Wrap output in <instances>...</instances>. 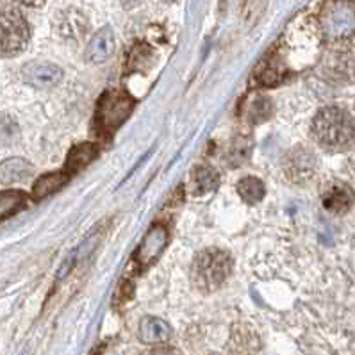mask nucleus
<instances>
[{
	"instance_id": "20",
	"label": "nucleus",
	"mask_w": 355,
	"mask_h": 355,
	"mask_svg": "<svg viewBox=\"0 0 355 355\" xmlns=\"http://www.w3.org/2000/svg\"><path fill=\"white\" fill-rule=\"evenodd\" d=\"M18 4L27 6V8H40V6L45 4V0H15Z\"/></svg>"
},
{
	"instance_id": "2",
	"label": "nucleus",
	"mask_w": 355,
	"mask_h": 355,
	"mask_svg": "<svg viewBox=\"0 0 355 355\" xmlns=\"http://www.w3.org/2000/svg\"><path fill=\"white\" fill-rule=\"evenodd\" d=\"M232 272V259L223 250L209 248L195 257L191 264V280L200 291L211 293L222 288Z\"/></svg>"
},
{
	"instance_id": "11",
	"label": "nucleus",
	"mask_w": 355,
	"mask_h": 355,
	"mask_svg": "<svg viewBox=\"0 0 355 355\" xmlns=\"http://www.w3.org/2000/svg\"><path fill=\"white\" fill-rule=\"evenodd\" d=\"M96 154H98V145H95V143H83V145L76 146L70 152V155H68L64 171L70 177L76 175V173H79L80 170H84V168L92 163L93 159L96 157Z\"/></svg>"
},
{
	"instance_id": "3",
	"label": "nucleus",
	"mask_w": 355,
	"mask_h": 355,
	"mask_svg": "<svg viewBox=\"0 0 355 355\" xmlns=\"http://www.w3.org/2000/svg\"><path fill=\"white\" fill-rule=\"evenodd\" d=\"M134 101L123 92H107L102 95L95 111L93 125L98 136H111L132 113Z\"/></svg>"
},
{
	"instance_id": "15",
	"label": "nucleus",
	"mask_w": 355,
	"mask_h": 355,
	"mask_svg": "<svg viewBox=\"0 0 355 355\" xmlns=\"http://www.w3.org/2000/svg\"><path fill=\"white\" fill-rule=\"evenodd\" d=\"M272 102L266 96L255 95L247 102V109H245V116L252 121V123H263L264 120L272 116Z\"/></svg>"
},
{
	"instance_id": "19",
	"label": "nucleus",
	"mask_w": 355,
	"mask_h": 355,
	"mask_svg": "<svg viewBox=\"0 0 355 355\" xmlns=\"http://www.w3.org/2000/svg\"><path fill=\"white\" fill-rule=\"evenodd\" d=\"M141 355H182L179 350L171 347H157V348H152V350L145 352Z\"/></svg>"
},
{
	"instance_id": "10",
	"label": "nucleus",
	"mask_w": 355,
	"mask_h": 355,
	"mask_svg": "<svg viewBox=\"0 0 355 355\" xmlns=\"http://www.w3.org/2000/svg\"><path fill=\"white\" fill-rule=\"evenodd\" d=\"M33 173V166L29 161L21 157L6 159L0 163V182L2 184H13V182H24Z\"/></svg>"
},
{
	"instance_id": "21",
	"label": "nucleus",
	"mask_w": 355,
	"mask_h": 355,
	"mask_svg": "<svg viewBox=\"0 0 355 355\" xmlns=\"http://www.w3.org/2000/svg\"><path fill=\"white\" fill-rule=\"evenodd\" d=\"M166 2H173V0H166Z\"/></svg>"
},
{
	"instance_id": "16",
	"label": "nucleus",
	"mask_w": 355,
	"mask_h": 355,
	"mask_svg": "<svg viewBox=\"0 0 355 355\" xmlns=\"http://www.w3.org/2000/svg\"><path fill=\"white\" fill-rule=\"evenodd\" d=\"M27 205L26 193L21 191H4L0 193V220L13 216Z\"/></svg>"
},
{
	"instance_id": "13",
	"label": "nucleus",
	"mask_w": 355,
	"mask_h": 355,
	"mask_svg": "<svg viewBox=\"0 0 355 355\" xmlns=\"http://www.w3.org/2000/svg\"><path fill=\"white\" fill-rule=\"evenodd\" d=\"M314 168H316V161H314L313 155L307 150H300L298 154H295L289 159L286 170L291 175V179H295L297 182H302L304 179L313 175Z\"/></svg>"
},
{
	"instance_id": "4",
	"label": "nucleus",
	"mask_w": 355,
	"mask_h": 355,
	"mask_svg": "<svg viewBox=\"0 0 355 355\" xmlns=\"http://www.w3.org/2000/svg\"><path fill=\"white\" fill-rule=\"evenodd\" d=\"M31 29L26 17L15 8H0V55H17L27 46Z\"/></svg>"
},
{
	"instance_id": "12",
	"label": "nucleus",
	"mask_w": 355,
	"mask_h": 355,
	"mask_svg": "<svg viewBox=\"0 0 355 355\" xmlns=\"http://www.w3.org/2000/svg\"><path fill=\"white\" fill-rule=\"evenodd\" d=\"M68 180H70V175H68L64 170L46 173V175L40 177V179L36 180V184H34L33 188V195L36 198L49 197V195H52V193L59 191V189L63 188Z\"/></svg>"
},
{
	"instance_id": "1",
	"label": "nucleus",
	"mask_w": 355,
	"mask_h": 355,
	"mask_svg": "<svg viewBox=\"0 0 355 355\" xmlns=\"http://www.w3.org/2000/svg\"><path fill=\"white\" fill-rule=\"evenodd\" d=\"M354 116L341 107H327L313 121V136L320 146L332 152L347 150L354 141Z\"/></svg>"
},
{
	"instance_id": "14",
	"label": "nucleus",
	"mask_w": 355,
	"mask_h": 355,
	"mask_svg": "<svg viewBox=\"0 0 355 355\" xmlns=\"http://www.w3.org/2000/svg\"><path fill=\"white\" fill-rule=\"evenodd\" d=\"M238 193L245 204L255 205L264 198L266 188H264L263 180L257 177H245L238 182Z\"/></svg>"
},
{
	"instance_id": "18",
	"label": "nucleus",
	"mask_w": 355,
	"mask_h": 355,
	"mask_svg": "<svg viewBox=\"0 0 355 355\" xmlns=\"http://www.w3.org/2000/svg\"><path fill=\"white\" fill-rule=\"evenodd\" d=\"M282 77H284L282 67H279V64L273 63V61H270L266 67H261L259 70V84H264V86H273V84L279 83Z\"/></svg>"
},
{
	"instance_id": "7",
	"label": "nucleus",
	"mask_w": 355,
	"mask_h": 355,
	"mask_svg": "<svg viewBox=\"0 0 355 355\" xmlns=\"http://www.w3.org/2000/svg\"><path fill=\"white\" fill-rule=\"evenodd\" d=\"M139 339L146 345H164L171 339V327L161 318L146 316L139 323Z\"/></svg>"
},
{
	"instance_id": "5",
	"label": "nucleus",
	"mask_w": 355,
	"mask_h": 355,
	"mask_svg": "<svg viewBox=\"0 0 355 355\" xmlns=\"http://www.w3.org/2000/svg\"><path fill=\"white\" fill-rule=\"evenodd\" d=\"M168 232L163 225H154L148 234L143 239L141 247L138 248V254H136V259H138L139 266H148V264L154 263L157 259L163 248L166 247Z\"/></svg>"
},
{
	"instance_id": "6",
	"label": "nucleus",
	"mask_w": 355,
	"mask_h": 355,
	"mask_svg": "<svg viewBox=\"0 0 355 355\" xmlns=\"http://www.w3.org/2000/svg\"><path fill=\"white\" fill-rule=\"evenodd\" d=\"M63 71L52 63H33L24 68V79L36 88H52L61 80Z\"/></svg>"
},
{
	"instance_id": "17",
	"label": "nucleus",
	"mask_w": 355,
	"mask_h": 355,
	"mask_svg": "<svg viewBox=\"0 0 355 355\" xmlns=\"http://www.w3.org/2000/svg\"><path fill=\"white\" fill-rule=\"evenodd\" d=\"M325 207L329 211H334V213H343V211H347L348 207L352 205V195L347 188H343V186H336L332 191L329 193L323 200Z\"/></svg>"
},
{
	"instance_id": "8",
	"label": "nucleus",
	"mask_w": 355,
	"mask_h": 355,
	"mask_svg": "<svg viewBox=\"0 0 355 355\" xmlns=\"http://www.w3.org/2000/svg\"><path fill=\"white\" fill-rule=\"evenodd\" d=\"M218 173L209 166H197L191 171L188 180V189L193 197H204L218 188Z\"/></svg>"
},
{
	"instance_id": "9",
	"label": "nucleus",
	"mask_w": 355,
	"mask_h": 355,
	"mask_svg": "<svg viewBox=\"0 0 355 355\" xmlns=\"http://www.w3.org/2000/svg\"><path fill=\"white\" fill-rule=\"evenodd\" d=\"M114 46H116V42H114V34L109 27H104L102 31L93 36V40L89 42L88 46V58L92 63H104L107 61L114 52Z\"/></svg>"
}]
</instances>
